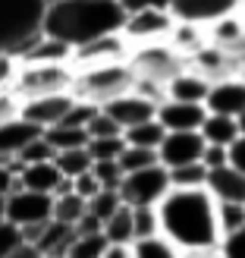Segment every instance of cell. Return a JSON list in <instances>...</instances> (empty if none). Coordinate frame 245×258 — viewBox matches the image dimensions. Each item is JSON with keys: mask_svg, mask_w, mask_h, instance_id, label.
<instances>
[{"mask_svg": "<svg viewBox=\"0 0 245 258\" xmlns=\"http://www.w3.org/2000/svg\"><path fill=\"white\" fill-rule=\"evenodd\" d=\"M198 133L204 139V145H220V148H229L239 139L236 117H223V113H208Z\"/></svg>", "mask_w": 245, "mask_h": 258, "instance_id": "cell-22", "label": "cell"}, {"mask_svg": "<svg viewBox=\"0 0 245 258\" xmlns=\"http://www.w3.org/2000/svg\"><path fill=\"white\" fill-rule=\"evenodd\" d=\"M129 67H132L135 79H145V82H157L167 88V82L179 76L189 63L170 41H160V44H138L129 50Z\"/></svg>", "mask_w": 245, "mask_h": 258, "instance_id": "cell-6", "label": "cell"}, {"mask_svg": "<svg viewBox=\"0 0 245 258\" xmlns=\"http://www.w3.org/2000/svg\"><path fill=\"white\" fill-rule=\"evenodd\" d=\"M135 88V73L132 67L123 63H107V67H88V70H75V79L69 95L85 101V104L104 107L110 101H117L120 95Z\"/></svg>", "mask_w": 245, "mask_h": 258, "instance_id": "cell-4", "label": "cell"}, {"mask_svg": "<svg viewBox=\"0 0 245 258\" xmlns=\"http://www.w3.org/2000/svg\"><path fill=\"white\" fill-rule=\"evenodd\" d=\"M236 129H239V136H245V110L236 117Z\"/></svg>", "mask_w": 245, "mask_h": 258, "instance_id": "cell-51", "label": "cell"}, {"mask_svg": "<svg viewBox=\"0 0 245 258\" xmlns=\"http://www.w3.org/2000/svg\"><path fill=\"white\" fill-rule=\"evenodd\" d=\"M75 104V98L69 92L63 95H47V98H35V101H22V110L19 117L35 123L38 129H50V126H60L63 117L69 113V107Z\"/></svg>", "mask_w": 245, "mask_h": 258, "instance_id": "cell-14", "label": "cell"}, {"mask_svg": "<svg viewBox=\"0 0 245 258\" xmlns=\"http://www.w3.org/2000/svg\"><path fill=\"white\" fill-rule=\"evenodd\" d=\"M204 110L208 113H223V117H239L245 110V79L226 76V79L211 82L208 98H204Z\"/></svg>", "mask_w": 245, "mask_h": 258, "instance_id": "cell-13", "label": "cell"}, {"mask_svg": "<svg viewBox=\"0 0 245 258\" xmlns=\"http://www.w3.org/2000/svg\"><path fill=\"white\" fill-rule=\"evenodd\" d=\"M217 255L220 258H245V227L233 230V233H223L217 242Z\"/></svg>", "mask_w": 245, "mask_h": 258, "instance_id": "cell-39", "label": "cell"}, {"mask_svg": "<svg viewBox=\"0 0 245 258\" xmlns=\"http://www.w3.org/2000/svg\"><path fill=\"white\" fill-rule=\"evenodd\" d=\"M201 151H204L201 133H167L160 148H157V161L167 170H173V167L201 161Z\"/></svg>", "mask_w": 245, "mask_h": 258, "instance_id": "cell-12", "label": "cell"}, {"mask_svg": "<svg viewBox=\"0 0 245 258\" xmlns=\"http://www.w3.org/2000/svg\"><path fill=\"white\" fill-rule=\"evenodd\" d=\"M7 258H41V252H38L35 242H25V239H22V242H19V246L13 249Z\"/></svg>", "mask_w": 245, "mask_h": 258, "instance_id": "cell-49", "label": "cell"}, {"mask_svg": "<svg viewBox=\"0 0 245 258\" xmlns=\"http://www.w3.org/2000/svg\"><path fill=\"white\" fill-rule=\"evenodd\" d=\"M167 173H170V189H201L204 176H208V170H204L201 161L173 167V170H167Z\"/></svg>", "mask_w": 245, "mask_h": 258, "instance_id": "cell-30", "label": "cell"}, {"mask_svg": "<svg viewBox=\"0 0 245 258\" xmlns=\"http://www.w3.org/2000/svg\"><path fill=\"white\" fill-rule=\"evenodd\" d=\"M92 173L101 183V189H120V179H123L120 161H92Z\"/></svg>", "mask_w": 245, "mask_h": 258, "instance_id": "cell-38", "label": "cell"}, {"mask_svg": "<svg viewBox=\"0 0 245 258\" xmlns=\"http://www.w3.org/2000/svg\"><path fill=\"white\" fill-rule=\"evenodd\" d=\"M129 246H132V258H183V252L160 233L135 239V242H129Z\"/></svg>", "mask_w": 245, "mask_h": 258, "instance_id": "cell-26", "label": "cell"}, {"mask_svg": "<svg viewBox=\"0 0 245 258\" xmlns=\"http://www.w3.org/2000/svg\"><path fill=\"white\" fill-rule=\"evenodd\" d=\"M204 189L211 192L214 202H245V176L239 170H233L229 164L208 170Z\"/></svg>", "mask_w": 245, "mask_h": 258, "instance_id": "cell-17", "label": "cell"}, {"mask_svg": "<svg viewBox=\"0 0 245 258\" xmlns=\"http://www.w3.org/2000/svg\"><path fill=\"white\" fill-rule=\"evenodd\" d=\"M242 0H173L170 16L176 25H195V29H211L214 22L226 16H236Z\"/></svg>", "mask_w": 245, "mask_h": 258, "instance_id": "cell-9", "label": "cell"}, {"mask_svg": "<svg viewBox=\"0 0 245 258\" xmlns=\"http://www.w3.org/2000/svg\"><path fill=\"white\" fill-rule=\"evenodd\" d=\"M208 88H211V79L201 76L198 70H183L179 76H173L167 82V101H183V104H204L208 98Z\"/></svg>", "mask_w": 245, "mask_h": 258, "instance_id": "cell-18", "label": "cell"}, {"mask_svg": "<svg viewBox=\"0 0 245 258\" xmlns=\"http://www.w3.org/2000/svg\"><path fill=\"white\" fill-rule=\"evenodd\" d=\"M160 236H167L179 252L217 249L220 227H217V202L208 189H170L157 202Z\"/></svg>", "mask_w": 245, "mask_h": 258, "instance_id": "cell-1", "label": "cell"}, {"mask_svg": "<svg viewBox=\"0 0 245 258\" xmlns=\"http://www.w3.org/2000/svg\"><path fill=\"white\" fill-rule=\"evenodd\" d=\"M19 242H22V230L4 217V221H0V258H7L13 249L19 246Z\"/></svg>", "mask_w": 245, "mask_h": 258, "instance_id": "cell-41", "label": "cell"}, {"mask_svg": "<svg viewBox=\"0 0 245 258\" xmlns=\"http://www.w3.org/2000/svg\"><path fill=\"white\" fill-rule=\"evenodd\" d=\"M120 167H123V173H135V170H145V167H154V164H160L157 161V151H148V148H123L120 154Z\"/></svg>", "mask_w": 245, "mask_h": 258, "instance_id": "cell-35", "label": "cell"}, {"mask_svg": "<svg viewBox=\"0 0 245 258\" xmlns=\"http://www.w3.org/2000/svg\"><path fill=\"white\" fill-rule=\"evenodd\" d=\"M54 167L60 170V176L66 179H75L92 170V154H88L85 148H72V151H60L54 154Z\"/></svg>", "mask_w": 245, "mask_h": 258, "instance_id": "cell-28", "label": "cell"}, {"mask_svg": "<svg viewBox=\"0 0 245 258\" xmlns=\"http://www.w3.org/2000/svg\"><path fill=\"white\" fill-rule=\"evenodd\" d=\"M104 249H107L104 233H85V236L75 233V239L69 242V249H66V258H101Z\"/></svg>", "mask_w": 245, "mask_h": 258, "instance_id": "cell-31", "label": "cell"}, {"mask_svg": "<svg viewBox=\"0 0 245 258\" xmlns=\"http://www.w3.org/2000/svg\"><path fill=\"white\" fill-rule=\"evenodd\" d=\"M183 258H220L217 249H204V252H183Z\"/></svg>", "mask_w": 245, "mask_h": 258, "instance_id": "cell-50", "label": "cell"}, {"mask_svg": "<svg viewBox=\"0 0 245 258\" xmlns=\"http://www.w3.org/2000/svg\"><path fill=\"white\" fill-rule=\"evenodd\" d=\"M41 258H57V255H41Z\"/></svg>", "mask_w": 245, "mask_h": 258, "instance_id": "cell-54", "label": "cell"}, {"mask_svg": "<svg viewBox=\"0 0 245 258\" xmlns=\"http://www.w3.org/2000/svg\"><path fill=\"white\" fill-rule=\"evenodd\" d=\"M101 258H132V246H123V242H107V249L101 252Z\"/></svg>", "mask_w": 245, "mask_h": 258, "instance_id": "cell-48", "label": "cell"}, {"mask_svg": "<svg viewBox=\"0 0 245 258\" xmlns=\"http://www.w3.org/2000/svg\"><path fill=\"white\" fill-rule=\"evenodd\" d=\"M69 57H72V47L41 32L35 41H29L19 50L16 63H69Z\"/></svg>", "mask_w": 245, "mask_h": 258, "instance_id": "cell-19", "label": "cell"}, {"mask_svg": "<svg viewBox=\"0 0 245 258\" xmlns=\"http://www.w3.org/2000/svg\"><path fill=\"white\" fill-rule=\"evenodd\" d=\"M60 170L54 167V161H44V164H22L19 170V186L29 189V192H44V196H50L54 192V186L60 183Z\"/></svg>", "mask_w": 245, "mask_h": 258, "instance_id": "cell-21", "label": "cell"}, {"mask_svg": "<svg viewBox=\"0 0 245 258\" xmlns=\"http://www.w3.org/2000/svg\"><path fill=\"white\" fill-rule=\"evenodd\" d=\"M123 7V13H141V10H167L170 13L173 0H117Z\"/></svg>", "mask_w": 245, "mask_h": 258, "instance_id": "cell-44", "label": "cell"}, {"mask_svg": "<svg viewBox=\"0 0 245 258\" xmlns=\"http://www.w3.org/2000/svg\"><path fill=\"white\" fill-rule=\"evenodd\" d=\"M120 205H123V202H120V192H117V189H101L98 196H92V199L85 202V211L92 214V217H98L101 227H104V221L120 208Z\"/></svg>", "mask_w": 245, "mask_h": 258, "instance_id": "cell-32", "label": "cell"}, {"mask_svg": "<svg viewBox=\"0 0 245 258\" xmlns=\"http://www.w3.org/2000/svg\"><path fill=\"white\" fill-rule=\"evenodd\" d=\"M120 202L129 208H157V202L170 192V173L164 164L145 167L135 173H123L120 179Z\"/></svg>", "mask_w": 245, "mask_h": 258, "instance_id": "cell-7", "label": "cell"}, {"mask_svg": "<svg viewBox=\"0 0 245 258\" xmlns=\"http://www.w3.org/2000/svg\"><path fill=\"white\" fill-rule=\"evenodd\" d=\"M173 29H176V19L167 10H141V13H126L123 38L132 47H138V44H160V41H170Z\"/></svg>", "mask_w": 245, "mask_h": 258, "instance_id": "cell-8", "label": "cell"}, {"mask_svg": "<svg viewBox=\"0 0 245 258\" xmlns=\"http://www.w3.org/2000/svg\"><path fill=\"white\" fill-rule=\"evenodd\" d=\"M123 22L126 13L117 0H47L41 32L75 50L95 38L123 32Z\"/></svg>", "mask_w": 245, "mask_h": 258, "instance_id": "cell-2", "label": "cell"}, {"mask_svg": "<svg viewBox=\"0 0 245 258\" xmlns=\"http://www.w3.org/2000/svg\"><path fill=\"white\" fill-rule=\"evenodd\" d=\"M129 50H132V44L123 38V32H117V35H104V38H95V41L75 47L72 57H69V67H72V70H88V67L123 63V60H129Z\"/></svg>", "mask_w": 245, "mask_h": 258, "instance_id": "cell-10", "label": "cell"}, {"mask_svg": "<svg viewBox=\"0 0 245 258\" xmlns=\"http://www.w3.org/2000/svg\"><path fill=\"white\" fill-rule=\"evenodd\" d=\"M101 110H104L120 129H132V126H138V123L157 117V104H154V101H148V98H141L138 92H126V95H120L117 101L104 104Z\"/></svg>", "mask_w": 245, "mask_h": 258, "instance_id": "cell-15", "label": "cell"}, {"mask_svg": "<svg viewBox=\"0 0 245 258\" xmlns=\"http://www.w3.org/2000/svg\"><path fill=\"white\" fill-rule=\"evenodd\" d=\"M239 10H245V0H242V4H239Z\"/></svg>", "mask_w": 245, "mask_h": 258, "instance_id": "cell-53", "label": "cell"}, {"mask_svg": "<svg viewBox=\"0 0 245 258\" xmlns=\"http://www.w3.org/2000/svg\"><path fill=\"white\" fill-rule=\"evenodd\" d=\"M72 239H75V230H72V227L57 224V221H47L35 246H38V252H41V255L66 258V249H69V242H72Z\"/></svg>", "mask_w": 245, "mask_h": 258, "instance_id": "cell-23", "label": "cell"}, {"mask_svg": "<svg viewBox=\"0 0 245 258\" xmlns=\"http://www.w3.org/2000/svg\"><path fill=\"white\" fill-rule=\"evenodd\" d=\"M226 161H229V167H233V170H239V173L245 176V136H239L233 145L226 148Z\"/></svg>", "mask_w": 245, "mask_h": 258, "instance_id": "cell-45", "label": "cell"}, {"mask_svg": "<svg viewBox=\"0 0 245 258\" xmlns=\"http://www.w3.org/2000/svg\"><path fill=\"white\" fill-rule=\"evenodd\" d=\"M85 133H88V139H107V136H123V129H120L117 123H113L104 110L98 107V110H95V117L88 120Z\"/></svg>", "mask_w": 245, "mask_h": 258, "instance_id": "cell-40", "label": "cell"}, {"mask_svg": "<svg viewBox=\"0 0 245 258\" xmlns=\"http://www.w3.org/2000/svg\"><path fill=\"white\" fill-rule=\"evenodd\" d=\"M101 233H104L107 242H123V246H129V242L135 239L132 236V208H129V205H120V208L104 221Z\"/></svg>", "mask_w": 245, "mask_h": 258, "instance_id": "cell-25", "label": "cell"}, {"mask_svg": "<svg viewBox=\"0 0 245 258\" xmlns=\"http://www.w3.org/2000/svg\"><path fill=\"white\" fill-rule=\"evenodd\" d=\"M217 227L220 236L245 227V202H217Z\"/></svg>", "mask_w": 245, "mask_h": 258, "instance_id": "cell-33", "label": "cell"}, {"mask_svg": "<svg viewBox=\"0 0 245 258\" xmlns=\"http://www.w3.org/2000/svg\"><path fill=\"white\" fill-rule=\"evenodd\" d=\"M82 214H85V199H79L75 192H66V196L54 199V208H50V221L66 224V227H75Z\"/></svg>", "mask_w": 245, "mask_h": 258, "instance_id": "cell-29", "label": "cell"}, {"mask_svg": "<svg viewBox=\"0 0 245 258\" xmlns=\"http://www.w3.org/2000/svg\"><path fill=\"white\" fill-rule=\"evenodd\" d=\"M72 192H75L79 199L88 202L92 196H98V192H101V183L95 179V173L88 170V173H82V176H75V179H72Z\"/></svg>", "mask_w": 245, "mask_h": 258, "instance_id": "cell-43", "label": "cell"}, {"mask_svg": "<svg viewBox=\"0 0 245 258\" xmlns=\"http://www.w3.org/2000/svg\"><path fill=\"white\" fill-rule=\"evenodd\" d=\"M72 79H75V70L69 63H16L10 92L19 101H35V98L69 92Z\"/></svg>", "mask_w": 245, "mask_h": 258, "instance_id": "cell-5", "label": "cell"}, {"mask_svg": "<svg viewBox=\"0 0 245 258\" xmlns=\"http://www.w3.org/2000/svg\"><path fill=\"white\" fill-rule=\"evenodd\" d=\"M154 233H160L157 208H132V236L135 239H145V236H154Z\"/></svg>", "mask_w": 245, "mask_h": 258, "instance_id": "cell-36", "label": "cell"}, {"mask_svg": "<svg viewBox=\"0 0 245 258\" xmlns=\"http://www.w3.org/2000/svg\"><path fill=\"white\" fill-rule=\"evenodd\" d=\"M19 110H22V101L13 95L10 88H4V92H0V126L10 123V120H16Z\"/></svg>", "mask_w": 245, "mask_h": 258, "instance_id": "cell-42", "label": "cell"}, {"mask_svg": "<svg viewBox=\"0 0 245 258\" xmlns=\"http://www.w3.org/2000/svg\"><path fill=\"white\" fill-rule=\"evenodd\" d=\"M13 76H16V60L0 54V92L13 85Z\"/></svg>", "mask_w": 245, "mask_h": 258, "instance_id": "cell-47", "label": "cell"}, {"mask_svg": "<svg viewBox=\"0 0 245 258\" xmlns=\"http://www.w3.org/2000/svg\"><path fill=\"white\" fill-rule=\"evenodd\" d=\"M208 110L204 104H183V101H160L157 104V123L167 133H198Z\"/></svg>", "mask_w": 245, "mask_h": 258, "instance_id": "cell-16", "label": "cell"}, {"mask_svg": "<svg viewBox=\"0 0 245 258\" xmlns=\"http://www.w3.org/2000/svg\"><path fill=\"white\" fill-rule=\"evenodd\" d=\"M41 133H44V129H38L35 123L22 120V117L4 123V126H0V158H16V154L29 145L32 139L41 136Z\"/></svg>", "mask_w": 245, "mask_h": 258, "instance_id": "cell-20", "label": "cell"}, {"mask_svg": "<svg viewBox=\"0 0 245 258\" xmlns=\"http://www.w3.org/2000/svg\"><path fill=\"white\" fill-rule=\"evenodd\" d=\"M126 148L123 136H107V139H88L85 151L92 154V161H117Z\"/></svg>", "mask_w": 245, "mask_h": 258, "instance_id": "cell-34", "label": "cell"}, {"mask_svg": "<svg viewBox=\"0 0 245 258\" xmlns=\"http://www.w3.org/2000/svg\"><path fill=\"white\" fill-rule=\"evenodd\" d=\"M201 164H204V170H214V167L229 164V161H226V148H220V145H204V151H201Z\"/></svg>", "mask_w": 245, "mask_h": 258, "instance_id": "cell-46", "label": "cell"}, {"mask_svg": "<svg viewBox=\"0 0 245 258\" xmlns=\"http://www.w3.org/2000/svg\"><path fill=\"white\" fill-rule=\"evenodd\" d=\"M47 0H0V54L19 57V50L41 35Z\"/></svg>", "mask_w": 245, "mask_h": 258, "instance_id": "cell-3", "label": "cell"}, {"mask_svg": "<svg viewBox=\"0 0 245 258\" xmlns=\"http://www.w3.org/2000/svg\"><path fill=\"white\" fill-rule=\"evenodd\" d=\"M50 208L54 199L44 192H29V189H16L7 196V221L22 227H41L50 221Z\"/></svg>", "mask_w": 245, "mask_h": 258, "instance_id": "cell-11", "label": "cell"}, {"mask_svg": "<svg viewBox=\"0 0 245 258\" xmlns=\"http://www.w3.org/2000/svg\"><path fill=\"white\" fill-rule=\"evenodd\" d=\"M167 136V129L157 123V117L154 120H145V123H138L132 129H123V142L129 148H148V151H157L160 148V142Z\"/></svg>", "mask_w": 245, "mask_h": 258, "instance_id": "cell-24", "label": "cell"}, {"mask_svg": "<svg viewBox=\"0 0 245 258\" xmlns=\"http://www.w3.org/2000/svg\"><path fill=\"white\" fill-rule=\"evenodd\" d=\"M44 139H47V145L57 154L88 145V133L85 129H75V126H50V129H44Z\"/></svg>", "mask_w": 245, "mask_h": 258, "instance_id": "cell-27", "label": "cell"}, {"mask_svg": "<svg viewBox=\"0 0 245 258\" xmlns=\"http://www.w3.org/2000/svg\"><path fill=\"white\" fill-rule=\"evenodd\" d=\"M54 154H57V151L47 145V139H44V133H41V136L32 139L29 145L16 154V161H19V164H44V161H54Z\"/></svg>", "mask_w": 245, "mask_h": 258, "instance_id": "cell-37", "label": "cell"}, {"mask_svg": "<svg viewBox=\"0 0 245 258\" xmlns=\"http://www.w3.org/2000/svg\"><path fill=\"white\" fill-rule=\"evenodd\" d=\"M7 217V196H0V221Z\"/></svg>", "mask_w": 245, "mask_h": 258, "instance_id": "cell-52", "label": "cell"}]
</instances>
